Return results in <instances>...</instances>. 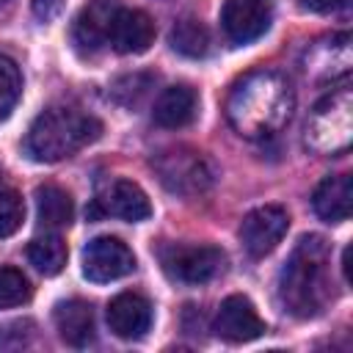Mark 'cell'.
I'll list each match as a JSON object with an SVG mask.
<instances>
[{
	"label": "cell",
	"mask_w": 353,
	"mask_h": 353,
	"mask_svg": "<svg viewBox=\"0 0 353 353\" xmlns=\"http://www.w3.org/2000/svg\"><path fill=\"white\" fill-rule=\"evenodd\" d=\"M295 91L281 72L256 69L243 74L226 99V119L243 138H270L287 127Z\"/></svg>",
	"instance_id": "cell-1"
},
{
	"label": "cell",
	"mask_w": 353,
	"mask_h": 353,
	"mask_svg": "<svg viewBox=\"0 0 353 353\" xmlns=\"http://www.w3.org/2000/svg\"><path fill=\"white\" fill-rule=\"evenodd\" d=\"M279 301L295 317H317L334 301L331 245L320 234H303L279 273Z\"/></svg>",
	"instance_id": "cell-2"
},
{
	"label": "cell",
	"mask_w": 353,
	"mask_h": 353,
	"mask_svg": "<svg viewBox=\"0 0 353 353\" xmlns=\"http://www.w3.org/2000/svg\"><path fill=\"white\" fill-rule=\"evenodd\" d=\"M102 135V121L69 105L41 110L25 135V154L36 163H58Z\"/></svg>",
	"instance_id": "cell-3"
},
{
	"label": "cell",
	"mask_w": 353,
	"mask_h": 353,
	"mask_svg": "<svg viewBox=\"0 0 353 353\" xmlns=\"http://www.w3.org/2000/svg\"><path fill=\"white\" fill-rule=\"evenodd\" d=\"M353 138V91L347 83L325 94L309 113L303 143L314 154H339Z\"/></svg>",
	"instance_id": "cell-4"
},
{
	"label": "cell",
	"mask_w": 353,
	"mask_h": 353,
	"mask_svg": "<svg viewBox=\"0 0 353 353\" xmlns=\"http://www.w3.org/2000/svg\"><path fill=\"white\" fill-rule=\"evenodd\" d=\"M160 182L179 196H199L212 188L215 182V168L204 157V152H196L190 146H174L160 152L152 160Z\"/></svg>",
	"instance_id": "cell-5"
},
{
	"label": "cell",
	"mask_w": 353,
	"mask_h": 353,
	"mask_svg": "<svg viewBox=\"0 0 353 353\" xmlns=\"http://www.w3.org/2000/svg\"><path fill=\"white\" fill-rule=\"evenodd\" d=\"M157 256H160V265H163L165 276L179 281V284H207L226 265V254L218 245L165 243L157 251Z\"/></svg>",
	"instance_id": "cell-6"
},
{
	"label": "cell",
	"mask_w": 353,
	"mask_h": 353,
	"mask_svg": "<svg viewBox=\"0 0 353 353\" xmlns=\"http://www.w3.org/2000/svg\"><path fill=\"white\" fill-rule=\"evenodd\" d=\"M135 270V254L132 248L110 234L94 237L83 248V276L94 284H108L116 279H124Z\"/></svg>",
	"instance_id": "cell-7"
},
{
	"label": "cell",
	"mask_w": 353,
	"mask_h": 353,
	"mask_svg": "<svg viewBox=\"0 0 353 353\" xmlns=\"http://www.w3.org/2000/svg\"><path fill=\"white\" fill-rule=\"evenodd\" d=\"M290 215L279 204H265L245 212L240 223V243L251 256H268L287 234Z\"/></svg>",
	"instance_id": "cell-8"
},
{
	"label": "cell",
	"mask_w": 353,
	"mask_h": 353,
	"mask_svg": "<svg viewBox=\"0 0 353 353\" xmlns=\"http://www.w3.org/2000/svg\"><path fill=\"white\" fill-rule=\"evenodd\" d=\"M212 331L223 342L243 345V342H251V339L262 336L268 331V325L245 295H229L218 306V314L212 320Z\"/></svg>",
	"instance_id": "cell-9"
},
{
	"label": "cell",
	"mask_w": 353,
	"mask_h": 353,
	"mask_svg": "<svg viewBox=\"0 0 353 353\" xmlns=\"http://www.w3.org/2000/svg\"><path fill=\"white\" fill-rule=\"evenodd\" d=\"M221 28L229 41L248 44L270 28V6L265 0H226L221 8Z\"/></svg>",
	"instance_id": "cell-10"
},
{
	"label": "cell",
	"mask_w": 353,
	"mask_h": 353,
	"mask_svg": "<svg viewBox=\"0 0 353 353\" xmlns=\"http://www.w3.org/2000/svg\"><path fill=\"white\" fill-rule=\"evenodd\" d=\"M154 22L141 8H116L108 30V44L121 55H141L154 44Z\"/></svg>",
	"instance_id": "cell-11"
},
{
	"label": "cell",
	"mask_w": 353,
	"mask_h": 353,
	"mask_svg": "<svg viewBox=\"0 0 353 353\" xmlns=\"http://www.w3.org/2000/svg\"><path fill=\"white\" fill-rule=\"evenodd\" d=\"M350 69V36L336 33L323 41H314L306 50L303 58V72L312 80H336L345 77Z\"/></svg>",
	"instance_id": "cell-12"
},
{
	"label": "cell",
	"mask_w": 353,
	"mask_h": 353,
	"mask_svg": "<svg viewBox=\"0 0 353 353\" xmlns=\"http://www.w3.org/2000/svg\"><path fill=\"white\" fill-rule=\"evenodd\" d=\"M108 325L119 339H141L152 328V303L138 292H119L108 303Z\"/></svg>",
	"instance_id": "cell-13"
},
{
	"label": "cell",
	"mask_w": 353,
	"mask_h": 353,
	"mask_svg": "<svg viewBox=\"0 0 353 353\" xmlns=\"http://www.w3.org/2000/svg\"><path fill=\"white\" fill-rule=\"evenodd\" d=\"M116 3L113 0H94L91 6H85L72 28V41L80 52H97L108 44V30H110V19L116 14Z\"/></svg>",
	"instance_id": "cell-14"
},
{
	"label": "cell",
	"mask_w": 353,
	"mask_h": 353,
	"mask_svg": "<svg viewBox=\"0 0 353 353\" xmlns=\"http://www.w3.org/2000/svg\"><path fill=\"white\" fill-rule=\"evenodd\" d=\"M350 201H353V182L347 174H331L325 176L314 193H312V207L317 218L325 223H342L350 218Z\"/></svg>",
	"instance_id": "cell-15"
},
{
	"label": "cell",
	"mask_w": 353,
	"mask_h": 353,
	"mask_svg": "<svg viewBox=\"0 0 353 353\" xmlns=\"http://www.w3.org/2000/svg\"><path fill=\"white\" fill-rule=\"evenodd\" d=\"M196 113H199V94L190 85H168L154 99L152 119L165 130H179L188 127L196 119Z\"/></svg>",
	"instance_id": "cell-16"
},
{
	"label": "cell",
	"mask_w": 353,
	"mask_h": 353,
	"mask_svg": "<svg viewBox=\"0 0 353 353\" xmlns=\"http://www.w3.org/2000/svg\"><path fill=\"white\" fill-rule=\"evenodd\" d=\"M55 320V331L58 336L72 345V347H85L94 342V312L85 301L72 298V301H61L52 312Z\"/></svg>",
	"instance_id": "cell-17"
},
{
	"label": "cell",
	"mask_w": 353,
	"mask_h": 353,
	"mask_svg": "<svg viewBox=\"0 0 353 353\" xmlns=\"http://www.w3.org/2000/svg\"><path fill=\"white\" fill-rule=\"evenodd\" d=\"M102 212L105 215H116L121 221H130V223H138V221H146L152 215V204H149V196L130 179H116L108 190V196L102 199Z\"/></svg>",
	"instance_id": "cell-18"
},
{
	"label": "cell",
	"mask_w": 353,
	"mask_h": 353,
	"mask_svg": "<svg viewBox=\"0 0 353 353\" xmlns=\"http://www.w3.org/2000/svg\"><path fill=\"white\" fill-rule=\"evenodd\" d=\"M36 215L44 229H66L74 221L72 196L58 185H41L36 190Z\"/></svg>",
	"instance_id": "cell-19"
},
{
	"label": "cell",
	"mask_w": 353,
	"mask_h": 353,
	"mask_svg": "<svg viewBox=\"0 0 353 353\" xmlns=\"http://www.w3.org/2000/svg\"><path fill=\"white\" fill-rule=\"evenodd\" d=\"M66 256H69V248L58 234H44L28 243V259L44 276H58L66 268Z\"/></svg>",
	"instance_id": "cell-20"
},
{
	"label": "cell",
	"mask_w": 353,
	"mask_h": 353,
	"mask_svg": "<svg viewBox=\"0 0 353 353\" xmlns=\"http://www.w3.org/2000/svg\"><path fill=\"white\" fill-rule=\"evenodd\" d=\"M171 50L185 58H204L210 52V30L199 19H179L171 28Z\"/></svg>",
	"instance_id": "cell-21"
},
{
	"label": "cell",
	"mask_w": 353,
	"mask_h": 353,
	"mask_svg": "<svg viewBox=\"0 0 353 353\" xmlns=\"http://www.w3.org/2000/svg\"><path fill=\"white\" fill-rule=\"evenodd\" d=\"M33 295V287L28 276L17 268H0V309L22 306Z\"/></svg>",
	"instance_id": "cell-22"
},
{
	"label": "cell",
	"mask_w": 353,
	"mask_h": 353,
	"mask_svg": "<svg viewBox=\"0 0 353 353\" xmlns=\"http://www.w3.org/2000/svg\"><path fill=\"white\" fill-rule=\"evenodd\" d=\"M19 94H22V74L11 58L0 55V121L8 119Z\"/></svg>",
	"instance_id": "cell-23"
},
{
	"label": "cell",
	"mask_w": 353,
	"mask_h": 353,
	"mask_svg": "<svg viewBox=\"0 0 353 353\" xmlns=\"http://www.w3.org/2000/svg\"><path fill=\"white\" fill-rule=\"evenodd\" d=\"M25 221V204L19 193L14 190H0V240L11 237Z\"/></svg>",
	"instance_id": "cell-24"
},
{
	"label": "cell",
	"mask_w": 353,
	"mask_h": 353,
	"mask_svg": "<svg viewBox=\"0 0 353 353\" xmlns=\"http://www.w3.org/2000/svg\"><path fill=\"white\" fill-rule=\"evenodd\" d=\"M149 83H152L149 74H127V77H119V80L113 83L110 94H113V99H116L119 105H124V108H135V105L143 99Z\"/></svg>",
	"instance_id": "cell-25"
},
{
	"label": "cell",
	"mask_w": 353,
	"mask_h": 353,
	"mask_svg": "<svg viewBox=\"0 0 353 353\" xmlns=\"http://www.w3.org/2000/svg\"><path fill=\"white\" fill-rule=\"evenodd\" d=\"M36 323L33 320H8L0 325V347L3 350H19L33 342Z\"/></svg>",
	"instance_id": "cell-26"
},
{
	"label": "cell",
	"mask_w": 353,
	"mask_h": 353,
	"mask_svg": "<svg viewBox=\"0 0 353 353\" xmlns=\"http://www.w3.org/2000/svg\"><path fill=\"white\" fill-rule=\"evenodd\" d=\"M66 0H30V8H33V17L39 22H52L61 11H63Z\"/></svg>",
	"instance_id": "cell-27"
},
{
	"label": "cell",
	"mask_w": 353,
	"mask_h": 353,
	"mask_svg": "<svg viewBox=\"0 0 353 353\" xmlns=\"http://www.w3.org/2000/svg\"><path fill=\"white\" fill-rule=\"evenodd\" d=\"M301 6L306 11H314V14H331V11H342L350 6V0H301Z\"/></svg>",
	"instance_id": "cell-28"
},
{
	"label": "cell",
	"mask_w": 353,
	"mask_h": 353,
	"mask_svg": "<svg viewBox=\"0 0 353 353\" xmlns=\"http://www.w3.org/2000/svg\"><path fill=\"white\" fill-rule=\"evenodd\" d=\"M6 3H8V0H0V6H6Z\"/></svg>",
	"instance_id": "cell-29"
},
{
	"label": "cell",
	"mask_w": 353,
	"mask_h": 353,
	"mask_svg": "<svg viewBox=\"0 0 353 353\" xmlns=\"http://www.w3.org/2000/svg\"><path fill=\"white\" fill-rule=\"evenodd\" d=\"M0 176H3V171H0Z\"/></svg>",
	"instance_id": "cell-30"
}]
</instances>
